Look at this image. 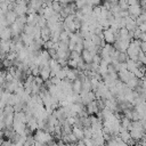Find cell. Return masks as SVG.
I'll return each mask as SVG.
<instances>
[{
	"mask_svg": "<svg viewBox=\"0 0 146 146\" xmlns=\"http://www.w3.org/2000/svg\"><path fill=\"white\" fill-rule=\"evenodd\" d=\"M33 137H34L35 141H39L43 145H48L50 141H52V135L44 130H41V129H38Z\"/></svg>",
	"mask_w": 146,
	"mask_h": 146,
	"instance_id": "1",
	"label": "cell"
},
{
	"mask_svg": "<svg viewBox=\"0 0 146 146\" xmlns=\"http://www.w3.org/2000/svg\"><path fill=\"white\" fill-rule=\"evenodd\" d=\"M130 40H122V39H119V40H115V42L113 43V47L119 50L120 52H125L127 49L129 48V44H130Z\"/></svg>",
	"mask_w": 146,
	"mask_h": 146,
	"instance_id": "2",
	"label": "cell"
},
{
	"mask_svg": "<svg viewBox=\"0 0 146 146\" xmlns=\"http://www.w3.org/2000/svg\"><path fill=\"white\" fill-rule=\"evenodd\" d=\"M117 76H119V80H120L121 82H123V83H127L129 80H131V79L136 78V76H135V74H133L132 72L128 71V70L119 71V72H117Z\"/></svg>",
	"mask_w": 146,
	"mask_h": 146,
	"instance_id": "3",
	"label": "cell"
},
{
	"mask_svg": "<svg viewBox=\"0 0 146 146\" xmlns=\"http://www.w3.org/2000/svg\"><path fill=\"white\" fill-rule=\"evenodd\" d=\"M128 13H129V16H130L131 18L136 19V18H137L141 13H143V9H141L140 5H139V3H137V5L129 6V8H128Z\"/></svg>",
	"mask_w": 146,
	"mask_h": 146,
	"instance_id": "4",
	"label": "cell"
},
{
	"mask_svg": "<svg viewBox=\"0 0 146 146\" xmlns=\"http://www.w3.org/2000/svg\"><path fill=\"white\" fill-rule=\"evenodd\" d=\"M103 35H104V41L105 43H110V44H113L115 42V36H114V32L113 30L110 27L107 30H104L103 31Z\"/></svg>",
	"mask_w": 146,
	"mask_h": 146,
	"instance_id": "5",
	"label": "cell"
},
{
	"mask_svg": "<svg viewBox=\"0 0 146 146\" xmlns=\"http://www.w3.org/2000/svg\"><path fill=\"white\" fill-rule=\"evenodd\" d=\"M39 76L42 79V81H48L50 79V67L49 65H44V66H40V73Z\"/></svg>",
	"mask_w": 146,
	"mask_h": 146,
	"instance_id": "6",
	"label": "cell"
},
{
	"mask_svg": "<svg viewBox=\"0 0 146 146\" xmlns=\"http://www.w3.org/2000/svg\"><path fill=\"white\" fill-rule=\"evenodd\" d=\"M124 21H125V29H127L129 32H133V31L138 27V25L136 24V21H135L133 18H131L130 16L125 17Z\"/></svg>",
	"mask_w": 146,
	"mask_h": 146,
	"instance_id": "7",
	"label": "cell"
},
{
	"mask_svg": "<svg viewBox=\"0 0 146 146\" xmlns=\"http://www.w3.org/2000/svg\"><path fill=\"white\" fill-rule=\"evenodd\" d=\"M11 36H13V34H11V30L9 26L3 27L0 31V39L1 40H11Z\"/></svg>",
	"mask_w": 146,
	"mask_h": 146,
	"instance_id": "8",
	"label": "cell"
},
{
	"mask_svg": "<svg viewBox=\"0 0 146 146\" xmlns=\"http://www.w3.org/2000/svg\"><path fill=\"white\" fill-rule=\"evenodd\" d=\"M14 11L17 16H22V15H26L27 14V6L26 5H15Z\"/></svg>",
	"mask_w": 146,
	"mask_h": 146,
	"instance_id": "9",
	"label": "cell"
},
{
	"mask_svg": "<svg viewBox=\"0 0 146 146\" xmlns=\"http://www.w3.org/2000/svg\"><path fill=\"white\" fill-rule=\"evenodd\" d=\"M78 74H79V70H76V68H67L66 79L68 81H74L75 79H78Z\"/></svg>",
	"mask_w": 146,
	"mask_h": 146,
	"instance_id": "10",
	"label": "cell"
},
{
	"mask_svg": "<svg viewBox=\"0 0 146 146\" xmlns=\"http://www.w3.org/2000/svg\"><path fill=\"white\" fill-rule=\"evenodd\" d=\"M86 106H87V112H88V114H91V115H94V114H97V113L99 112V108L97 107L96 100H94V102H90V103H89V104H87Z\"/></svg>",
	"mask_w": 146,
	"mask_h": 146,
	"instance_id": "11",
	"label": "cell"
},
{
	"mask_svg": "<svg viewBox=\"0 0 146 146\" xmlns=\"http://www.w3.org/2000/svg\"><path fill=\"white\" fill-rule=\"evenodd\" d=\"M10 46H11V40H1L0 41V51L8 54L10 51Z\"/></svg>",
	"mask_w": 146,
	"mask_h": 146,
	"instance_id": "12",
	"label": "cell"
},
{
	"mask_svg": "<svg viewBox=\"0 0 146 146\" xmlns=\"http://www.w3.org/2000/svg\"><path fill=\"white\" fill-rule=\"evenodd\" d=\"M26 127H27L31 131H35V130H38V129H39L38 120H36L34 116H32L31 119H29V120H27V122H26Z\"/></svg>",
	"mask_w": 146,
	"mask_h": 146,
	"instance_id": "13",
	"label": "cell"
},
{
	"mask_svg": "<svg viewBox=\"0 0 146 146\" xmlns=\"http://www.w3.org/2000/svg\"><path fill=\"white\" fill-rule=\"evenodd\" d=\"M16 19H17V15L15 14L14 10H8V11L6 13V21H7V23L9 24V26H10L13 23H15Z\"/></svg>",
	"mask_w": 146,
	"mask_h": 146,
	"instance_id": "14",
	"label": "cell"
},
{
	"mask_svg": "<svg viewBox=\"0 0 146 146\" xmlns=\"http://www.w3.org/2000/svg\"><path fill=\"white\" fill-rule=\"evenodd\" d=\"M81 57H82V59H83V62H84V63L90 64V63L92 62V57H94V55H92L89 50L83 49V51L81 52Z\"/></svg>",
	"mask_w": 146,
	"mask_h": 146,
	"instance_id": "15",
	"label": "cell"
},
{
	"mask_svg": "<svg viewBox=\"0 0 146 146\" xmlns=\"http://www.w3.org/2000/svg\"><path fill=\"white\" fill-rule=\"evenodd\" d=\"M130 137L133 141H139L143 137V135L145 133L144 131H139V130H130Z\"/></svg>",
	"mask_w": 146,
	"mask_h": 146,
	"instance_id": "16",
	"label": "cell"
},
{
	"mask_svg": "<svg viewBox=\"0 0 146 146\" xmlns=\"http://www.w3.org/2000/svg\"><path fill=\"white\" fill-rule=\"evenodd\" d=\"M72 89H73V92L74 94H78L79 95L81 92V89H82V82L79 79H75L72 82Z\"/></svg>",
	"mask_w": 146,
	"mask_h": 146,
	"instance_id": "17",
	"label": "cell"
},
{
	"mask_svg": "<svg viewBox=\"0 0 146 146\" xmlns=\"http://www.w3.org/2000/svg\"><path fill=\"white\" fill-rule=\"evenodd\" d=\"M42 5H43V2H42L41 0H31V1L29 2L27 7L33 8V9H34V10L38 13V10H39L40 8H42Z\"/></svg>",
	"mask_w": 146,
	"mask_h": 146,
	"instance_id": "18",
	"label": "cell"
},
{
	"mask_svg": "<svg viewBox=\"0 0 146 146\" xmlns=\"http://www.w3.org/2000/svg\"><path fill=\"white\" fill-rule=\"evenodd\" d=\"M72 133L76 137L78 140H83V138H84L83 129H82V128H75V127H73V128H72Z\"/></svg>",
	"mask_w": 146,
	"mask_h": 146,
	"instance_id": "19",
	"label": "cell"
},
{
	"mask_svg": "<svg viewBox=\"0 0 146 146\" xmlns=\"http://www.w3.org/2000/svg\"><path fill=\"white\" fill-rule=\"evenodd\" d=\"M21 40H22V42L24 43L25 47H29V46L34 41V39H33L31 35H27V34H25V33H22V34H21Z\"/></svg>",
	"mask_w": 146,
	"mask_h": 146,
	"instance_id": "20",
	"label": "cell"
},
{
	"mask_svg": "<svg viewBox=\"0 0 146 146\" xmlns=\"http://www.w3.org/2000/svg\"><path fill=\"white\" fill-rule=\"evenodd\" d=\"M41 39H42L43 41L50 40V30H49L47 26H44V27L41 29Z\"/></svg>",
	"mask_w": 146,
	"mask_h": 146,
	"instance_id": "21",
	"label": "cell"
},
{
	"mask_svg": "<svg viewBox=\"0 0 146 146\" xmlns=\"http://www.w3.org/2000/svg\"><path fill=\"white\" fill-rule=\"evenodd\" d=\"M80 10L82 11V15H83V16L91 17V15H92V7H90V6H88V5H84Z\"/></svg>",
	"mask_w": 146,
	"mask_h": 146,
	"instance_id": "22",
	"label": "cell"
},
{
	"mask_svg": "<svg viewBox=\"0 0 146 146\" xmlns=\"http://www.w3.org/2000/svg\"><path fill=\"white\" fill-rule=\"evenodd\" d=\"M125 64H127V70H128V71H130V72H133V71L137 68L136 62H135V60H132V59H130V58H128V59H127Z\"/></svg>",
	"mask_w": 146,
	"mask_h": 146,
	"instance_id": "23",
	"label": "cell"
},
{
	"mask_svg": "<svg viewBox=\"0 0 146 146\" xmlns=\"http://www.w3.org/2000/svg\"><path fill=\"white\" fill-rule=\"evenodd\" d=\"M120 123H121V127L125 128V129L129 131V128H130V124H131V120H130V119L123 116V117L120 120Z\"/></svg>",
	"mask_w": 146,
	"mask_h": 146,
	"instance_id": "24",
	"label": "cell"
},
{
	"mask_svg": "<svg viewBox=\"0 0 146 146\" xmlns=\"http://www.w3.org/2000/svg\"><path fill=\"white\" fill-rule=\"evenodd\" d=\"M51 8H52V10H54L55 13L59 14L60 10L63 9V5H62L60 2H58V1H52V3H51Z\"/></svg>",
	"mask_w": 146,
	"mask_h": 146,
	"instance_id": "25",
	"label": "cell"
},
{
	"mask_svg": "<svg viewBox=\"0 0 146 146\" xmlns=\"http://www.w3.org/2000/svg\"><path fill=\"white\" fill-rule=\"evenodd\" d=\"M117 6L120 7L121 10H128L129 8V3L127 0H117Z\"/></svg>",
	"mask_w": 146,
	"mask_h": 146,
	"instance_id": "26",
	"label": "cell"
},
{
	"mask_svg": "<svg viewBox=\"0 0 146 146\" xmlns=\"http://www.w3.org/2000/svg\"><path fill=\"white\" fill-rule=\"evenodd\" d=\"M138 60H139L143 65H146V54L143 52L141 50H139V52H138Z\"/></svg>",
	"mask_w": 146,
	"mask_h": 146,
	"instance_id": "27",
	"label": "cell"
},
{
	"mask_svg": "<svg viewBox=\"0 0 146 146\" xmlns=\"http://www.w3.org/2000/svg\"><path fill=\"white\" fill-rule=\"evenodd\" d=\"M92 129L91 128H83V135H84V138H92Z\"/></svg>",
	"mask_w": 146,
	"mask_h": 146,
	"instance_id": "28",
	"label": "cell"
},
{
	"mask_svg": "<svg viewBox=\"0 0 146 146\" xmlns=\"http://www.w3.org/2000/svg\"><path fill=\"white\" fill-rule=\"evenodd\" d=\"M127 59H128V55H127L125 52H120L119 56H117V59H116V60H119L120 63H125Z\"/></svg>",
	"mask_w": 146,
	"mask_h": 146,
	"instance_id": "29",
	"label": "cell"
},
{
	"mask_svg": "<svg viewBox=\"0 0 146 146\" xmlns=\"http://www.w3.org/2000/svg\"><path fill=\"white\" fill-rule=\"evenodd\" d=\"M100 2H102V0H87V3L86 5H88V6H90V7H96V6H100Z\"/></svg>",
	"mask_w": 146,
	"mask_h": 146,
	"instance_id": "30",
	"label": "cell"
},
{
	"mask_svg": "<svg viewBox=\"0 0 146 146\" xmlns=\"http://www.w3.org/2000/svg\"><path fill=\"white\" fill-rule=\"evenodd\" d=\"M83 143L86 146H95V143L92 138H83Z\"/></svg>",
	"mask_w": 146,
	"mask_h": 146,
	"instance_id": "31",
	"label": "cell"
},
{
	"mask_svg": "<svg viewBox=\"0 0 146 146\" xmlns=\"http://www.w3.org/2000/svg\"><path fill=\"white\" fill-rule=\"evenodd\" d=\"M83 43H76L75 44V48H74V51H76V52H79V54H81L82 51H83Z\"/></svg>",
	"mask_w": 146,
	"mask_h": 146,
	"instance_id": "32",
	"label": "cell"
},
{
	"mask_svg": "<svg viewBox=\"0 0 146 146\" xmlns=\"http://www.w3.org/2000/svg\"><path fill=\"white\" fill-rule=\"evenodd\" d=\"M67 65H68L71 68H76V67H78V62H76V60H73V59H68Z\"/></svg>",
	"mask_w": 146,
	"mask_h": 146,
	"instance_id": "33",
	"label": "cell"
},
{
	"mask_svg": "<svg viewBox=\"0 0 146 146\" xmlns=\"http://www.w3.org/2000/svg\"><path fill=\"white\" fill-rule=\"evenodd\" d=\"M49 80H50V82H51L52 84H55V86H58V84L62 82V80H59L57 76H52V78H50Z\"/></svg>",
	"mask_w": 146,
	"mask_h": 146,
	"instance_id": "34",
	"label": "cell"
},
{
	"mask_svg": "<svg viewBox=\"0 0 146 146\" xmlns=\"http://www.w3.org/2000/svg\"><path fill=\"white\" fill-rule=\"evenodd\" d=\"M139 40H140L141 42H146V33H145V32H141V34H140V36H139Z\"/></svg>",
	"mask_w": 146,
	"mask_h": 146,
	"instance_id": "35",
	"label": "cell"
},
{
	"mask_svg": "<svg viewBox=\"0 0 146 146\" xmlns=\"http://www.w3.org/2000/svg\"><path fill=\"white\" fill-rule=\"evenodd\" d=\"M140 50L146 54V42H141L140 43Z\"/></svg>",
	"mask_w": 146,
	"mask_h": 146,
	"instance_id": "36",
	"label": "cell"
},
{
	"mask_svg": "<svg viewBox=\"0 0 146 146\" xmlns=\"http://www.w3.org/2000/svg\"><path fill=\"white\" fill-rule=\"evenodd\" d=\"M127 1H128L129 6H132V5H137V3H139V0H127Z\"/></svg>",
	"mask_w": 146,
	"mask_h": 146,
	"instance_id": "37",
	"label": "cell"
},
{
	"mask_svg": "<svg viewBox=\"0 0 146 146\" xmlns=\"http://www.w3.org/2000/svg\"><path fill=\"white\" fill-rule=\"evenodd\" d=\"M140 122H141V125H143L144 131H146V120H140Z\"/></svg>",
	"mask_w": 146,
	"mask_h": 146,
	"instance_id": "38",
	"label": "cell"
},
{
	"mask_svg": "<svg viewBox=\"0 0 146 146\" xmlns=\"http://www.w3.org/2000/svg\"><path fill=\"white\" fill-rule=\"evenodd\" d=\"M141 115H143V120H146V111H145V112H144Z\"/></svg>",
	"mask_w": 146,
	"mask_h": 146,
	"instance_id": "39",
	"label": "cell"
},
{
	"mask_svg": "<svg viewBox=\"0 0 146 146\" xmlns=\"http://www.w3.org/2000/svg\"><path fill=\"white\" fill-rule=\"evenodd\" d=\"M2 144H3V139L0 137V146H2Z\"/></svg>",
	"mask_w": 146,
	"mask_h": 146,
	"instance_id": "40",
	"label": "cell"
},
{
	"mask_svg": "<svg viewBox=\"0 0 146 146\" xmlns=\"http://www.w3.org/2000/svg\"><path fill=\"white\" fill-rule=\"evenodd\" d=\"M136 146H145V145H143V144H141V143H140V141H139V143H138V144H137V145H136Z\"/></svg>",
	"mask_w": 146,
	"mask_h": 146,
	"instance_id": "41",
	"label": "cell"
},
{
	"mask_svg": "<svg viewBox=\"0 0 146 146\" xmlns=\"http://www.w3.org/2000/svg\"><path fill=\"white\" fill-rule=\"evenodd\" d=\"M103 1H104V0H103Z\"/></svg>",
	"mask_w": 146,
	"mask_h": 146,
	"instance_id": "42",
	"label": "cell"
}]
</instances>
